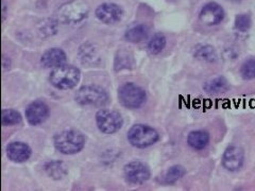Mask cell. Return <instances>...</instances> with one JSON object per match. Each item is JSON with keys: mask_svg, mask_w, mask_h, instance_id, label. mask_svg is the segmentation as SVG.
Masks as SVG:
<instances>
[{"mask_svg": "<svg viewBox=\"0 0 255 191\" xmlns=\"http://www.w3.org/2000/svg\"><path fill=\"white\" fill-rule=\"evenodd\" d=\"M85 146L84 135L76 130H66L55 135L54 147L65 155L79 153Z\"/></svg>", "mask_w": 255, "mask_h": 191, "instance_id": "cell-1", "label": "cell"}, {"mask_svg": "<svg viewBox=\"0 0 255 191\" xmlns=\"http://www.w3.org/2000/svg\"><path fill=\"white\" fill-rule=\"evenodd\" d=\"M80 78H81V73H80V70L77 67L64 64V65L53 68L49 80L55 89L61 91H68L73 90L74 87L77 86L80 81Z\"/></svg>", "mask_w": 255, "mask_h": 191, "instance_id": "cell-2", "label": "cell"}, {"mask_svg": "<svg viewBox=\"0 0 255 191\" xmlns=\"http://www.w3.org/2000/svg\"><path fill=\"white\" fill-rule=\"evenodd\" d=\"M89 11L90 7L83 0H71L58 10L57 18L62 23L73 25L84 20L89 15Z\"/></svg>", "mask_w": 255, "mask_h": 191, "instance_id": "cell-3", "label": "cell"}, {"mask_svg": "<svg viewBox=\"0 0 255 191\" xmlns=\"http://www.w3.org/2000/svg\"><path fill=\"white\" fill-rule=\"evenodd\" d=\"M75 99L80 105L85 106H105L110 101L109 94L98 85H85L81 87L77 92Z\"/></svg>", "mask_w": 255, "mask_h": 191, "instance_id": "cell-4", "label": "cell"}, {"mask_svg": "<svg viewBox=\"0 0 255 191\" xmlns=\"http://www.w3.org/2000/svg\"><path fill=\"white\" fill-rule=\"evenodd\" d=\"M118 98L125 107L136 109L146 102L147 96L140 86L129 82L119 87Z\"/></svg>", "mask_w": 255, "mask_h": 191, "instance_id": "cell-5", "label": "cell"}, {"mask_svg": "<svg viewBox=\"0 0 255 191\" xmlns=\"http://www.w3.org/2000/svg\"><path fill=\"white\" fill-rule=\"evenodd\" d=\"M158 133L149 125L135 124L128 132V140L133 147L148 148L157 142Z\"/></svg>", "mask_w": 255, "mask_h": 191, "instance_id": "cell-6", "label": "cell"}, {"mask_svg": "<svg viewBox=\"0 0 255 191\" xmlns=\"http://www.w3.org/2000/svg\"><path fill=\"white\" fill-rule=\"evenodd\" d=\"M96 123L103 134H114L122 129L124 119L116 110L100 109L96 114Z\"/></svg>", "mask_w": 255, "mask_h": 191, "instance_id": "cell-7", "label": "cell"}, {"mask_svg": "<svg viewBox=\"0 0 255 191\" xmlns=\"http://www.w3.org/2000/svg\"><path fill=\"white\" fill-rule=\"evenodd\" d=\"M124 171L127 182L132 185H141L143 183H146L151 177V172L148 166L139 161H134L127 164Z\"/></svg>", "mask_w": 255, "mask_h": 191, "instance_id": "cell-8", "label": "cell"}, {"mask_svg": "<svg viewBox=\"0 0 255 191\" xmlns=\"http://www.w3.org/2000/svg\"><path fill=\"white\" fill-rule=\"evenodd\" d=\"M245 162L244 150L238 146H230L226 149L222 156V166L228 171H237L243 167Z\"/></svg>", "mask_w": 255, "mask_h": 191, "instance_id": "cell-9", "label": "cell"}, {"mask_svg": "<svg viewBox=\"0 0 255 191\" xmlns=\"http://www.w3.org/2000/svg\"><path fill=\"white\" fill-rule=\"evenodd\" d=\"M49 117V107L43 101H34L30 103L26 108L27 121L31 125L42 124Z\"/></svg>", "mask_w": 255, "mask_h": 191, "instance_id": "cell-10", "label": "cell"}, {"mask_svg": "<svg viewBox=\"0 0 255 191\" xmlns=\"http://www.w3.org/2000/svg\"><path fill=\"white\" fill-rule=\"evenodd\" d=\"M199 17L205 26H216L225 18V11L218 3L210 2L202 7Z\"/></svg>", "mask_w": 255, "mask_h": 191, "instance_id": "cell-11", "label": "cell"}, {"mask_svg": "<svg viewBox=\"0 0 255 191\" xmlns=\"http://www.w3.org/2000/svg\"><path fill=\"white\" fill-rule=\"evenodd\" d=\"M96 16L100 21L108 25H113L122 19L123 10L115 3H102L96 9Z\"/></svg>", "mask_w": 255, "mask_h": 191, "instance_id": "cell-12", "label": "cell"}, {"mask_svg": "<svg viewBox=\"0 0 255 191\" xmlns=\"http://www.w3.org/2000/svg\"><path fill=\"white\" fill-rule=\"evenodd\" d=\"M31 154V148L25 142L14 141L6 146V156L14 163L27 162Z\"/></svg>", "mask_w": 255, "mask_h": 191, "instance_id": "cell-13", "label": "cell"}, {"mask_svg": "<svg viewBox=\"0 0 255 191\" xmlns=\"http://www.w3.org/2000/svg\"><path fill=\"white\" fill-rule=\"evenodd\" d=\"M67 61L66 53L60 48H51L44 52L41 58V63L45 68H55L64 65Z\"/></svg>", "mask_w": 255, "mask_h": 191, "instance_id": "cell-14", "label": "cell"}, {"mask_svg": "<svg viewBox=\"0 0 255 191\" xmlns=\"http://www.w3.org/2000/svg\"><path fill=\"white\" fill-rule=\"evenodd\" d=\"M187 143L195 150H203L210 143V134L203 130L190 132L187 137Z\"/></svg>", "mask_w": 255, "mask_h": 191, "instance_id": "cell-15", "label": "cell"}, {"mask_svg": "<svg viewBox=\"0 0 255 191\" xmlns=\"http://www.w3.org/2000/svg\"><path fill=\"white\" fill-rule=\"evenodd\" d=\"M203 89L206 93L213 94V95H219L225 94L230 90L229 82L227 81L226 78L218 77L210 80L206 83H204Z\"/></svg>", "mask_w": 255, "mask_h": 191, "instance_id": "cell-16", "label": "cell"}, {"mask_svg": "<svg viewBox=\"0 0 255 191\" xmlns=\"http://www.w3.org/2000/svg\"><path fill=\"white\" fill-rule=\"evenodd\" d=\"M45 171L49 178L53 180H61L67 174L65 164L60 161H53L45 165Z\"/></svg>", "mask_w": 255, "mask_h": 191, "instance_id": "cell-17", "label": "cell"}, {"mask_svg": "<svg viewBox=\"0 0 255 191\" xmlns=\"http://www.w3.org/2000/svg\"><path fill=\"white\" fill-rule=\"evenodd\" d=\"M126 39L130 43H140L148 36V29L145 25H136L126 32Z\"/></svg>", "mask_w": 255, "mask_h": 191, "instance_id": "cell-18", "label": "cell"}, {"mask_svg": "<svg viewBox=\"0 0 255 191\" xmlns=\"http://www.w3.org/2000/svg\"><path fill=\"white\" fill-rule=\"evenodd\" d=\"M134 67L133 55L126 50L118 51L115 58L114 68L116 71H121L124 69H132Z\"/></svg>", "mask_w": 255, "mask_h": 191, "instance_id": "cell-19", "label": "cell"}, {"mask_svg": "<svg viewBox=\"0 0 255 191\" xmlns=\"http://www.w3.org/2000/svg\"><path fill=\"white\" fill-rule=\"evenodd\" d=\"M195 57L198 60L214 63L217 61V52L215 48L210 45H200L195 49Z\"/></svg>", "mask_w": 255, "mask_h": 191, "instance_id": "cell-20", "label": "cell"}, {"mask_svg": "<svg viewBox=\"0 0 255 191\" xmlns=\"http://www.w3.org/2000/svg\"><path fill=\"white\" fill-rule=\"evenodd\" d=\"M186 173V170L183 166L181 165H174L167 170L165 174V182L166 184H174L177 183L179 180H181L183 177H184Z\"/></svg>", "mask_w": 255, "mask_h": 191, "instance_id": "cell-21", "label": "cell"}, {"mask_svg": "<svg viewBox=\"0 0 255 191\" xmlns=\"http://www.w3.org/2000/svg\"><path fill=\"white\" fill-rule=\"evenodd\" d=\"M21 115L15 109H2L1 110V123L3 126L16 125L21 122Z\"/></svg>", "mask_w": 255, "mask_h": 191, "instance_id": "cell-22", "label": "cell"}, {"mask_svg": "<svg viewBox=\"0 0 255 191\" xmlns=\"http://www.w3.org/2000/svg\"><path fill=\"white\" fill-rule=\"evenodd\" d=\"M166 46V37L162 33H155L149 41L148 49L151 54L161 53Z\"/></svg>", "mask_w": 255, "mask_h": 191, "instance_id": "cell-23", "label": "cell"}, {"mask_svg": "<svg viewBox=\"0 0 255 191\" xmlns=\"http://www.w3.org/2000/svg\"><path fill=\"white\" fill-rule=\"evenodd\" d=\"M79 54H80V59H81L82 63L84 64H92L94 63L95 59L97 58V51H96L95 48L90 44L83 45L81 48H80Z\"/></svg>", "mask_w": 255, "mask_h": 191, "instance_id": "cell-24", "label": "cell"}, {"mask_svg": "<svg viewBox=\"0 0 255 191\" xmlns=\"http://www.w3.org/2000/svg\"><path fill=\"white\" fill-rule=\"evenodd\" d=\"M241 75L245 80L255 79V58L247 60L241 68Z\"/></svg>", "mask_w": 255, "mask_h": 191, "instance_id": "cell-25", "label": "cell"}, {"mask_svg": "<svg viewBox=\"0 0 255 191\" xmlns=\"http://www.w3.org/2000/svg\"><path fill=\"white\" fill-rule=\"evenodd\" d=\"M251 23L252 21L248 14H239L235 18V29L241 32H246L250 29Z\"/></svg>", "mask_w": 255, "mask_h": 191, "instance_id": "cell-26", "label": "cell"}, {"mask_svg": "<svg viewBox=\"0 0 255 191\" xmlns=\"http://www.w3.org/2000/svg\"><path fill=\"white\" fill-rule=\"evenodd\" d=\"M2 66H3V69H7L11 66V61L6 57V55H3L2 57Z\"/></svg>", "mask_w": 255, "mask_h": 191, "instance_id": "cell-27", "label": "cell"}, {"mask_svg": "<svg viewBox=\"0 0 255 191\" xmlns=\"http://www.w3.org/2000/svg\"><path fill=\"white\" fill-rule=\"evenodd\" d=\"M5 17V3L2 2V19Z\"/></svg>", "mask_w": 255, "mask_h": 191, "instance_id": "cell-28", "label": "cell"}, {"mask_svg": "<svg viewBox=\"0 0 255 191\" xmlns=\"http://www.w3.org/2000/svg\"><path fill=\"white\" fill-rule=\"evenodd\" d=\"M231 1H234V2H238V1H242V0H231Z\"/></svg>", "mask_w": 255, "mask_h": 191, "instance_id": "cell-29", "label": "cell"}]
</instances>
